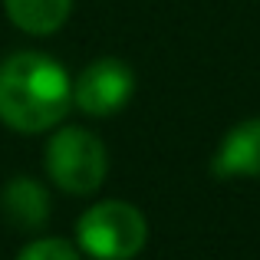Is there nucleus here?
Returning a JSON list of instances; mask_svg holds the SVG:
<instances>
[{
    "mask_svg": "<svg viewBox=\"0 0 260 260\" xmlns=\"http://www.w3.org/2000/svg\"><path fill=\"white\" fill-rule=\"evenodd\" d=\"M73 106V83L56 59L43 53H13L0 63V122L13 132H46Z\"/></svg>",
    "mask_w": 260,
    "mask_h": 260,
    "instance_id": "nucleus-1",
    "label": "nucleus"
},
{
    "mask_svg": "<svg viewBox=\"0 0 260 260\" xmlns=\"http://www.w3.org/2000/svg\"><path fill=\"white\" fill-rule=\"evenodd\" d=\"M145 241V214L128 201H99L76 224V244L92 260H132L142 254Z\"/></svg>",
    "mask_w": 260,
    "mask_h": 260,
    "instance_id": "nucleus-2",
    "label": "nucleus"
},
{
    "mask_svg": "<svg viewBox=\"0 0 260 260\" xmlns=\"http://www.w3.org/2000/svg\"><path fill=\"white\" fill-rule=\"evenodd\" d=\"M135 92V76L122 59H95L73 83V106L86 115H115L128 106Z\"/></svg>",
    "mask_w": 260,
    "mask_h": 260,
    "instance_id": "nucleus-4",
    "label": "nucleus"
},
{
    "mask_svg": "<svg viewBox=\"0 0 260 260\" xmlns=\"http://www.w3.org/2000/svg\"><path fill=\"white\" fill-rule=\"evenodd\" d=\"M17 260H79V250L59 237H40V241L26 244L17 254Z\"/></svg>",
    "mask_w": 260,
    "mask_h": 260,
    "instance_id": "nucleus-8",
    "label": "nucleus"
},
{
    "mask_svg": "<svg viewBox=\"0 0 260 260\" xmlns=\"http://www.w3.org/2000/svg\"><path fill=\"white\" fill-rule=\"evenodd\" d=\"M46 175L66 194H92L109 172V155L99 135L89 128L66 125L56 128L46 142Z\"/></svg>",
    "mask_w": 260,
    "mask_h": 260,
    "instance_id": "nucleus-3",
    "label": "nucleus"
},
{
    "mask_svg": "<svg viewBox=\"0 0 260 260\" xmlns=\"http://www.w3.org/2000/svg\"><path fill=\"white\" fill-rule=\"evenodd\" d=\"M0 211H4L7 224L17 231H40L50 217V194L46 188L30 175L10 178L0 194Z\"/></svg>",
    "mask_w": 260,
    "mask_h": 260,
    "instance_id": "nucleus-6",
    "label": "nucleus"
},
{
    "mask_svg": "<svg viewBox=\"0 0 260 260\" xmlns=\"http://www.w3.org/2000/svg\"><path fill=\"white\" fill-rule=\"evenodd\" d=\"M211 172L217 178H260V119L237 122L224 135Z\"/></svg>",
    "mask_w": 260,
    "mask_h": 260,
    "instance_id": "nucleus-5",
    "label": "nucleus"
},
{
    "mask_svg": "<svg viewBox=\"0 0 260 260\" xmlns=\"http://www.w3.org/2000/svg\"><path fill=\"white\" fill-rule=\"evenodd\" d=\"M13 26L33 37H50L70 20L73 0H4Z\"/></svg>",
    "mask_w": 260,
    "mask_h": 260,
    "instance_id": "nucleus-7",
    "label": "nucleus"
}]
</instances>
